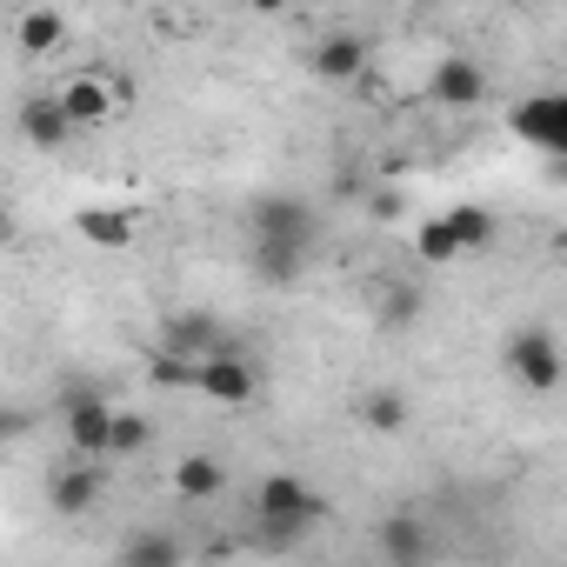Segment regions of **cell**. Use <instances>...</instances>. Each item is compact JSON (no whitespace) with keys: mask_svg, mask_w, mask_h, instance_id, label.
I'll use <instances>...</instances> for the list:
<instances>
[{"mask_svg":"<svg viewBox=\"0 0 567 567\" xmlns=\"http://www.w3.org/2000/svg\"><path fill=\"white\" fill-rule=\"evenodd\" d=\"M427 101H434V107H447V114H474V107L487 101V68H481V61H467V54L434 61V74H427Z\"/></svg>","mask_w":567,"mask_h":567,"instance_id":"7","label":"cell"},{"mask_svg":"<svg viewBox=\"0 0 567 567\" xmlns=\"http://www.w3.org/2000/svg\"><path fill=\"white\" fill-rule=\"evenodd\" d=\"M507 134L540 147V154H567V101L560 94H527L507 107Z\"/></svg>","mask_w":567,"mask_h":567,"instance_id":"6","label":"cell"},{"mask_svg":"<svg viewBox=\"0 0 567 567\" xmlns=\"http://www.w3.org/2000/svg\"><path fill=\"white\" fill-rule=\"evenodd\" d=\"M374 214L381 220H401V194H374Z\"/></svg>","mask_w":567,"mask_h":567,"instance_id":"25","label":"cell"},{"mask_svg":"<svg viewBox=\"0 0 567 567\" xmlns=\"http://www.w3.org/2000/svg\"><path fill=\"white\" fill-rule=\"evenodd\" d=\"M74 234H81L87 247H101V254H127L134 234H141V220H134L127 207H81V214H74Z\"/></svg>","mask_w":567,"mask_h":567,"instance_id":"14","label":"cell"},{"mask_svg":"<svg viewBox=\"0 0 567 567\" xmlns=\"http://www.w3.org/2000/svg\"><path fill=\"white\" fill-rule=\"evenodd\" d=\"M14 434H28V414H14V408H0V441H14Z\"/></svg>","mask_w":567,"mask_h":567,"instance_id":"24","label":"cell"},{"mask_svg":"<svg viewBox=\"0 0 567 567\" xmlns=\"http://www.w3.org/2000/svg\"><path fill=\"white\" fill-rule=\"evenodd\" d=\"M14 127H21V141L41 147V154H61V147L74 141V121H68V107H61L54 94H28L21 114H14Z\"/></svg>","mask_w":567,"mask_h":567,"instance_id":"12","label":"cell"},{"mask_svg":"<svg viewBox=\"0 0 567 567\" xmlns=\"http://www.w3.org/2000/svg\"><path fill=\"white\" fill-rule=\"evenodd\" d=\"M107 421H114V401L101 388H68L61 394V427H68V447L74 454L107 461Z\"/></svg>","mask_w":567,"mask_h":567,"instance_id":"4","label":"cell"},{"mask_svg":"<svg viewBox=\"0 0 567 567\" xmlns=\"http://www.w3.org/2000/svg\"><path fill=\"white\" fill-rule=\"evenodd\" d=\"M328 514H334L328 494H321L315 481H301V474H267V481L254 487V520H260V540H267V547H295V540L315 534Z\"/></svg>","mask_w":567,"mask_h":567,"instance_id":"1","label":"cell"},{"mask_svg":"<svg viewBox=\"0 0 567 567\" xmlns=\"http://www.w3.org/2000/svg\"><path fill=\"white\" fill-rule=\"evenodd\" d=\"M381 321H388V328H408V321H421V295H414V288H388V308H381Z\"/></svg>","mask_w":567,"mask_h":567,"instance_id":"23","label":"cell"},{"mask_svg":"<svg viewBox=\"0 0 567 567\" xmlns=\"http://www.w3.org/2000/svg\"><path fill=\"white\" fill-rule=\"evenodd\" d=\"M354 421H361L368 434H408L414 408H408V394H401V388H368V394L354 401Z\"/></svg>","mask_w":567,"mask_h":567,"instance_id":"16","label":"cell"},{"mask_svg":"<svg viewBox=\"0 0 567 567\" xmlns=\"http://www.w3.org/2000/svg\"><path fill=\"white\" fill-rule=\"evenodd\" d=\"M187 394H200V401H214V408H254V401H260V374H254V361H247L240 348H214V354L194 361Z\"/></svg>","mask_w":567,"mask_h":567,"instance_id":"3","label":"cell"},{"mask_svg":"<svg viewBox=\"0 0 567 567\" xmlns=\"http://www.w3.org/2000/svg\"><path fill=\"white\" fill-rule=\"evenodd\" d=\"M61 41H68V14H61V8H28V14L14 21V48H21V54H34V61H41V54H54Z\"/></svg>","mask_w":567,"mask_h":567,"instance_id":"18","label":"cell"},{"mask_svg":"<svg viewBox=\"0 0 567 567\" xmlns=\"http://www.w3.org/2000/svg\"><path fill=\"white\" fill-rule=\"evenodd\" d=\"M247 234L315 240V207H308L301 194H254V200H247Z\"/></svg>","mask_w":567,"mask_h":567,"instance_id":"9","label":"cell"},{"mask_svg":"<svg viewBox=\"0 0 567 567\" xmlns=\"http://www.w3.org/2000/svg\"><path fill=\"white\" fill-rule=\"evenodd\" d=\"M147 441H154V421H147L141 408H114V421H107V461L147 454Z\"/></svg>","mask_w":567,"mask_h":567,"instance_id":"19","label":"cell"},{"mask_svg":"<svg viewBox=\"0 0 567 567\" xmlns=\"http://www.w3.org/2000/svg\"><path fill=\"white\" fill-rule=\"evenodd\" d=\"M447 227H454V240H461V254H487V247H494V234H501V220H494L487 207H474V200H461V207H447Z\"/></svg>","mask_w":567,"mask_h":567,"instance_id":"20","label":"cell"},{"mask_svg":"<svg viewBox=\"0 0 567 567\" xmlns=\"http://www.w3.org/2000/svg\"><path fill=\"white\" fill-rule=\"evenodd\" d=\"M247 8H254V14H280V8H288V0H247Z\"/></svg>","mask_w":567,"mask_h":567,"instance_id":"27","label":"cell"},{"mask_svg":"<svg viewBox=\"0 0 567 567\" xmlns=\"http://www.w3.org/2000/svg\"><path fill=\"white\" fill-rule=\"evenodd\" d=\"M308 68H315V81H328V87H354V81L368 74V41H361V34H328V41H315Z\"/></svg>","mask_w":567,"mask_h":567,"instance_id":"13","label":"cell"},{"mask_svg":"<svg viewBox=\"0 0 567 567\" xmlns=\"http://www.w3.org/2000/svg\"><path fill=\"white\" fill-rule=\"evenodd\" d=\"M381 554H388L394 567H414V560H427V554H434V540H427L421 514H388V520H381Z\"/></svg>","mask_w":567,"mask_h":567,"instance_id":"17","label":"cell"},{"mask_svg":"<svg viewBox=\"0 0 567 567\" xmlns=\"http://www.w3.org/2000/svg\"><path fill=\"white\" fill-rule=\"evenodd\" d=\"M187 547L174 540V534H127L121 540V560H134V567H174Z\"/></svg>","mask_w":567,"mask_h":567,"instance_id":"22","label":"cell"},{"mask_svg":"<svg viewBox=\"0 0 567 567\" xmlns=\"http://www.w3.org/2000/svg\"><path fill=\"white\" fill-rule=\"evenodd\" d=\"M214 348H234V334H227L214 315H200V308H181V315H167V328H161V354L200 361V354H214Z\"/></svg>","mask_w":567,"mask_h":567,"instance_id":"11","label":"cell"},{"mask_svg":"<svg viewBox=\"0 0 567 567\" xmlns=\"http://www.w3.org/2000/svg\"><path fill=\"white\" fill-rule=\"evenodd\" d=\"M174 494L181 501H220L227 494V461L220 454H181L174 461Z\"/></svg>","mask_w":567,"mask_h":567,"instance_id":"15","label":"cell"},{"mask_svg":"<svg viewBox=\"0 0 567 567\" xmlns=\"http://www.w3.org/2000/svg\"><path fill=\"white\" fill-rule=\"evenodd\" d=\"M308 247L315 240H274V234H247V274L267 288H295L308 274Z\"/></svg>","mask_w":567,"mask_h":567,"instance_id":"10","label":"cell"},{"mask_svg":"<svg viewBox=\"0 0 567 567\" xmlns=\"http://www.w3.org/2000/svg\"><path fill=\"white\" fill-rule=\"evenodd\" d=\"M501 368H507V381H520L527 394H554V388H560V374H567L554 328H514V334H507V348H501Z\"/></svg>","mask_w":567,"mask_h":567,"instance_id":"2","label":"cell"},{"mask_svg":"<svg viewBox=\"0 0 567 567\" xmlns=\"http://www.w3.org/2000/svg\"><path fill=\"white\" fill-rule=\"evenodd\" d=\"M101 494H107V461H94V454H74V461H61L48 474V507L68 514V520L74 514H94Z\"/></svg>","mask_w":567,"mask_h":567,"instance_id":"5","label":"cell"},{"mask_svg":"<svg viewBox=\"0 0 567 567\" xmlns=\"http://www.w3.org/2000/svg\"><path fill=\"white\" fill-rule=\"evenodd\" d=\"M414 254H421L427 267H447V260H461V240H454L447 214H427V220L414 227Z\"/></svg>","mask_w":567,"mask_h":567,"instance_id":"21","label":"cell"},{"mask_svg":"<svg viewBox=\"0 0 567 567\" xmlns=\"http://www.w3.org/2000/svg\"><path fill=\"white\" fill-rule=\"evenodd\" d=\"M8 240H14V207L0 200V247H8Z\"/></svg>","mask_w":567,"mask_h":567,"instance_id":"26","label":"cell"},{"mask_svg":"<svg viewBox=\"0 0 567 567\" xmlns=\"http://www.w3.org/2000/svg\"><path fill=\"white\" fill-rule=\"evenodd\" d=\"M54 101L68 107V121H74V127H101V121H114V114H121L127 81H114V74H74Z\"/></svg>","mask_w":567,"mask_h":567,"instance_id":"8","label":"cell"}]
</instances>
